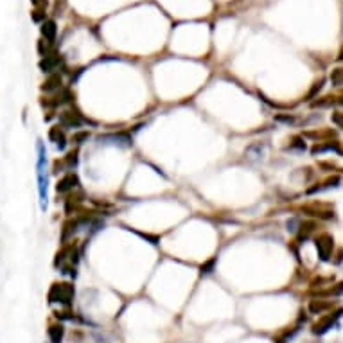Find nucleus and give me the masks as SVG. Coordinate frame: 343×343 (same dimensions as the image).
I'll return each mask as SVG.
<instances>
[{
  "label": "nucleus",
  "instance_id": "9d476101",
  "mask_svg": "<svg viewBox=\"0 0 343 343\" xmlns=\"http://www.w3.org/2000/svg\"><path fill=\"white\" fill-rule=\"evenodd\" d=\"M60 78H58V76H54V78H50L49 81H47V85H45V90H54V88H56L58 85H60Z\"/></svg>",
  "mask_w": 343,
  "mask_h": 343
},
{
  "label": "nucleus",
  "instance_id": "423d86ee",
  "mask_svg": "<svg viewBox=\"0 0 343 343\" xmlns=\"http://www.w3.org/2000/svg\"><path fill=\"white\" fill-rule=\"evenodd\" d=\"M58 63H60V58L58 56H47L45 60L40 62V69L43 70V72H50L54 67H58Z\"/></svg>",
  "mask_w": 343,
  "mask_h": 343
},
{
  "label": "nucleus",
  "instance_id": "f03ea898",
  "mask_svg": "<svg viewBox=\"0 0 343 343\" xmlns=\"http://www.w3.org/2000/svg\"><path fill=\"white\" fill-rule=\"evenodd\" d=\"M339 315H341V313L338 311L334 316H329V318H325V320H322L320 323H316L315 329H313V332H315V334H325L329 329H332V325H334L336 320L339 318Z\"/></svg>",
  "mask_w": 343,
  "mask_h": 343
},
{
  "label": "nucleus",
  "instance_id": "7ed1b4c3",
  "mask_svg": "<svg viewBox=\"0 0 343 343\" xmlns=\"http://www.w3.org/2000/svg\"><path fill=\"white\" fill-rule=\"evenodd\" d=\"M62 123L69 128H78L83 124V119L78 117V113H72V111H65L62 115Z\"/></svg>",
  "mask_w": 343,
  "mask_h": 343
},
{
  "label": "nucleus",
  "instance_id": "f8f14e48",
  "mask_svg": "<svg viewBox=\"0 0 343 343\" xmlns=\"http://www.w3.org/2000/svg\"><path fill=\"white\" fill-rule=\"evenodd\" d=\"M332 81L336 83V85H341V70H336L334 72V76H332Z\"/></svg>",
  "mask_w": 343,
  "mask_h": 343
},
{
  "label": "nucleus",
  "instance_id": "1a4fd4ad",
  "mask_svg": "<svg viewBox=\"0 0 343 343\" xmlns=\"http://www.w3.org/2000/svg\"><path fill=\"white\" fill-rule=\"evenodd\" d=\"M50 137H52V139H56V144H58L60 147H65V139H63L62 133L58 135V130H52V131H50Z\"/></svg>",
  "mask_w": 343,
  "mask_h": 343
},
{
  "label": "nucleus",
  "instance_id": "9b49d317",
  "mask_svg": "<svg viewBox=\"0 0 343 343\" xmlns=\"http://www.w3.org/2000/svg\"><path fill=\"white\" fill-rule=\"evenodd\" d=\"M309 309L313 311V313H322L323 309H327V304H318V302H313L309 306Z\"/></svg>",
  "mask_w": 343,
  "mask_h": 343
},
{
  "label": "nucleus",
  "instance_id": "39448f33",
  "mask_svg": "<svg viewBox=\"0 0 343 343\" xmlns=\"http://www.w3.org/2000/svg\"><path fill=\"white\" fill-rule=\"evenodd\" d=\"M41 34H43L49 41H52L54 38H56V22L47 20L45 24L41 25Z\"/></svg>",
  "mask_w": 343,
  "mask_h": 343
},
{
  "label": "nucleus",
  "instance_id": "f257e3e1",
  "mask_svg": "<svg viewBox=\"0 0 343 343\" xmlns=\"http://www.w3.org/2000/svg\"><path fill=\"white\" fill-rule=\"evenodd\" d=\"M74 297V288L70 284H56L50 290L49 298L50 302H62V304H70Z\"/></svg>",
  "mask_w": 343,
  "mask_h": 343
},
{
  "label": "nucleus",
  "instance_id": "6e6552de",
  "mask_svg": "<svg viewBox=\"0 0 343 343\" xmlns=\"http://www.w3.org/2000/svg\"><path fill=\"white\" fill-rule=\"evenodd\" d=\"M76 184V176H67V178H63L62 182H60V185H58V191L60 192H65V191H69L72 185Z\"/></svg>",
  "mask_w": 343,
  "mask_h": 343
},
{
  "label": "nucleus",
  "instance_id": "ddd939ff",
  "mask_svg": "<svg viewBox=\"0 0 343 343\" xmlns=\"http://www.w3.org/2000/svg\"><path fill=\"white\" fill-rule=\"evenodd\" d=\"M212 266H214V261H210V262H207L205 266H201V273H210Z\"/></svg>",
  "mask_w": 343,
  "mask_h": 343
},
{
  "label": "nucleus",
  "instance_id": "0eeeda50",
  "mask_svg": "<svg viewBox=\"0 0 343 343\" xmlns=\"http://www.w3.org/2000/svg\"><path fill=\"white\" fill-rule=\"evenodd\" d=\"M49 336L52 343H62L63 339V327L62 325H52L49 329Z\"/></svg>",
  "mask_w": 343,
  "mask_h": 343
},
{
  "label": "nucleus",
  "instance_id": "20e7f679",
  "mask_svg": "<svg viewBox=\"0 0 343 343\" xmlns=\"http://www.w3.org/2000/svg\"><path fill=\"white\" fill-rule=\"evenodd\" d=\"M316 246H318V250H320V257H322L323 261H327V259H329V252H331V248H332L331 239H329V237H322V239L316 241Z\"/></svg>",
  "mask_w": 343,
  "mask_h": 343
},
{
  "label": "nucleus",
  "instance_id": "4468645a",
  "mask_svg": "<svg viewBox=\"0 0 343 343\" xmlns=\"http://www.w3.org/2000/svg\"><path fill=\"white\" fill-rule=\"evenodd\" d=\"M277 121H284V123H295L293 117H277Z\"/></svg>",
  "mask_w": 343,
  "mask_h": 343
}]
</instances>
